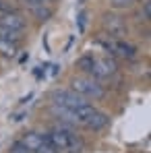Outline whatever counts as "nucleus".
<instances>
[{"label": "nucleus", "mask_w": 151, "mask_h": 153, "mask_svg": "<svg viewBox=\"0 0 151 153\" xmlns=\"http://www.w3.org/2000/svg\"><path fill=\"white\" fill-rule=\"evenodd\" d=\"M46 134H48L50 145L58 153H83L85 151V141L71 126L58 124V126L50 128Z\"/></svg>", "instance_id": "nucleus-1"}, {"label": "nucleus", "mask_w": 151, "mask_h": 153, "mask_svg": "<svg viewBox=\"0 0 151 153\" xmlns=\"http://www.w3.org/2000/svg\"><path fill=\"white\" fill-rule=\"evenodd\" d=\"M71 89H73L75 93H79L81 97H85V100H93V102H97V100H103V97H106V89H103V85H101L100 81L87 76V75L75 76V79L71 81Z\"/></svg>", "instance_id": "nucleus-2"}, {"label": "nucleus", "mask_w": 151, "mask_h": 153, "mask_svg": "<svg viewBox=\"0 0 151 153\" xmlns=\"http://www.w3.org/2000/svg\"><path fill=\"white\" fill-rule=\"evenodd\" d=\"M101 25L108 37H114V39H124L128 35V27L126 21L120 15H114V13H106L103 19H101Z\"/></svg>", "instance_id": "nucleus-3"}, {"label": "nucleus", "mask_w": 151, "mask_h": 153, "mask_svg": "<svg viewBox=\"0 0 151 153\" xmlns=\"http://www.w3.org/2000/svg\"><path fill=\"white\" fill-rule=\"evenodd\" d=\"M50 100H52V103L62 105V108H68V110H77V108H81L83 103H87V100L81 97L79 93H75L73 89H54Z\"/></svg>", "instance_id": "nucleus-4"}, {"label": "nucleus", "mask_w": 151, "mask_h": 153, "mask_svg": "<svg viewBox=\"0 0 151 153\" xmlns=\"http://www.w3.org/2000/svg\"><path fill=\"white\" fill-rule=\"evenodd\" d=\"M116 71H118V64H116V60L112 56H101V58L95 56L93 68H91V73L87 76H91L95 81H106V79H110L112 75H116Z\"/></svg>", "instance_id": "nucleus-5"}, {"label": "nucleus", "mask_w": 151, "mask_h": 153, "mask_svg": "<svg viewBox=\"0 0 151 153\" xmlns=\"http://www.w3.org/2000/svg\"><path fill=\"white\" fill-rule=\"evenodd\" d=\"M0 27L6 29H17L23 31L27 27V19L19 13V10H8V13H0Z\"/></svg>", "instance_id": "nucleus-6"}, {"label": "nucleus", "mask_w": 151, "mask_h": 153, "mask_svg": "<svg viewBox=\"0 0 151 153\" xmlns=\"http://www.w3.org/2000/svg\"><path fill=\"white\" fill-rule=\"evenodd\" d=\"M46 132H37V130H29V132H25L19 141L25 145V149L29 153H37L39 149H42V145L46 143Z\"/></svg>", "instance_id": "nucleus-7"}, {"label": "nucleus", "mask_w": 151, "mask_h": 153, "mask_svg": "<svg viewBox=\"0 0 151 153\" xmlns=\"http://www.w3.org/2000/svg\"><path fill=\"white\" fill-rule=\"evenodd\" d=\"M52 116L54 118H58V122L60 124H64V126H79V122H77V116L73 110H68V108H62V105H56V103H52L50 108Z\"/></svg>", "instance_id": "nucleus-8"}, {"label": "nucleus", "mask_w": 151, "mask_h": 153, "mask_svg": "<svg viewBox=\"0 0 151 153\" xmlns=\"http://www.w3.org/2000/svg\"><path fill=\"white\" fill-rule=\"evenodd\" d=\"M108 124H110V116H108L106 112H100V110H97V112L85 122L83 128H87V130H101V128H106Z\"/></svg>", "instance_id": "nucleus-9"}, {"label": "nucleus", "mask_w": 151, "mask_h": 153, "mask_svg": "<svg viewBox=\"0 0 151 153\" xmlns=\"http://www.w3.org/2000/svg\"><path fill=\"white\" fill-rule=\"evenodd\" d=\"M52 6H48V2H44V4H39L37 8H33L31 10V15L39 21V23H46V21H50V17H52Z\"/></svg>", "instance_id": "nucleus-10"}, {"label": "nucleus", "mask_w": 151, "mask_h": 153, "mask_svg": "<svg viewBox=\"0 0 151 153\" xmlns=\"http://www.w3.org/2000/svg\"><path fill=\"white\" fill-rule=\"evenodd\" d=\"M93 62H95V56H93V54H85V56H81V58L77 60V68H79L83 75H89L91 68H93Z\"/></svg>", "instance_id": "nucleus-11"}, {"label": "nucleus", "mask_w": 151, "mask_h": 153, "mask_svg": "<svg viewBox=\"0 0 151 153\" xmlns=\"http://www.w3.org/2000/svg\"><path fill=\"white\" fill-rule=\"evenodd\" d=\"M17 52H19V44L0 39V56H4V58H15Z\"/></svg>", "instance_id": "nucleus-12"}, {"label": "nucleus", "mask_w": 151, "mask_h": 153, "mask_svg": "<svg viewBox=\"0 0 151 153\" xmlns=\"http://www.w3.org/2000/svg\"><path fill=\"white\" fill-rule=\"evenodd\" d=\"M0 39H6V42H15V44H19V42L23 39V31L0 27Z\"/></svg>", "instance_id": "nucleus-13"}, {"label": "nucleus", "mask_w": 151, "mask_h": 153, "mask_svg": "<svg viewBox=\"0 0 151 153\" xmlns=\"http://www.w3.org/2000/svg\"><path fill=\"white\" fill-rule=\"evenodd\" d=\"M108 2H110V6L116 8V10H128V8H132L139 0H108Z\"/></svg>", "instance_id": "nucleus-14"}, {"label": "nucleus", "mask_w": 151, "mask_h": 153, "mask_svg": "<svg viewBox=\"0 0 151 153\" xmlns=\"http://www.w3.org/2000/svg\"><path fill=\"white\" fill-rule=\"evenodd\" d=\"M17 2H19V4H21L23 8H27L29 13H31L33 8H37L39 4H44V0H17Z\"/></svg>", "instance_id": "nucleus-15"}, {"label": "nucleus", "mask_w": 151, "mask_h": 153, "mask_svg": "<svg viewBox=\"0 0 151 153\" xmlns=\"http://www.w3.org/2000/svg\"><path fill=\"white\" fill-rule=\"evenodd\" d=\"M8 153H29L25 149V145L21 143V141H15L13 145H10V149H8Z\"/></svg>", "instance_id": "nucleus-16"}, {"label": "nucleus", "mask_w": 151, "mask_h": 153, "mask_svg": "<svg viewBox=\"0 0 151 153\" xmlns=\"http://www.w3.org/2000/svg\"><path fill=\"white\" fill-rule=\"evenodd\" d=\"M77 21H79V33H83V31H85V25H87V13L81 10L79 17H77Z\"/></svg>", "instance_id": "nucleus-17"}, {"label": "nucleus", "mask_w": 151, "mask_h": 153, "mask_svg": "<svg viewBox=\"0 0 151 153\" xmlns=\"http://www.w3.org/2000/svg\"><path fill=\"white\" fill-rule=\"evenodd\" d=\"M149 10H151V4H149V0H145L143 8H141V19L143 21H149Z\"/></svg>", "instance_id": "nucleus-18"}, {"label": "nucleus", "mask_w": 151, "mask_h": 153, "mask_svg": "<svg viewBox=\"0 0 151 153\" xmlns=\"http://www.w3.org/2000/svg\"><path fill=\"white\" fill-rule=\"evenodd\" d=\"M8 10H17V6L10 4L8 0H0V13H8Z\"/></svg>", "instance_id": "nucleus-19"}, {"label": "nucleus", "mask_w": 151, "mask_h": 153, "mask_svg": "<svg viewBox=\"0 0 151 153\" xmlns=\"http://www.w3.org/2000/svg\"><path fill=\"white\" fill-rule=\"evenodd\" d=\"M46 137H48V134H46ZM37 153H58V151H56V149L52 147V145H50V141L46 139V143L42 145V149H39V151H37Z\"/></svg>", "instance_id": "nucleus-20"}]
</instances>
